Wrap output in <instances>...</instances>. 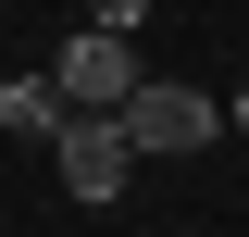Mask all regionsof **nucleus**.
Masks as SVG:
<instances>
[{
  "mask_svg": "<svg viewBox=\"0 0 249 237\" xmlns=\"http://www.w3.org/2000/svg\"><path fill=\"white\" fill-rule=\"evenodd\" d=\"M50 75H62V100L75 113H124V100L150 88V62H137V38H100V25H75L50 50Z\"/></svg>",
  "mask_w": 249,
  "mask_h": 237,
  "instance_id": "1",
  "label": "nucleus"
},
{
  "mask_svg": "<svg viewBox=\"0 0 249 237\" xmlns=\"http://www.w3.org/2000/svg\"><path fill=\"white\" fill-rule=\"evenodd\" d=\"M50 162H62V187H75V200H124L137 138H124V113H75V125L50 138Z\"/></svg>",
  "mask_w": 249,
  "mask_h": 237,
  "instance_id": "2",
  "label": "nucleus"
},
{
  "mask_svg": "<svg viewBox=\"0 0 249 237\" xmlns=\"http://www.w3.org/2000/svg\"><path fill=\"white\" fill-rule=\"evenodd\" d=\"M124 138H137V162H175V150H199V138H212V100H199V88H175V75H150V88L124 100Z\"/></svg>",
  "mask_w": 249,
  "mask_h": 237,
  "instance_id": "3",
  "label": "nucleus"
},
{
  "mask_svg": "<svg viewBox=\"0 0 249 237\" xmlns=\"http://www.w3.org/2000/svg\"><path fill=\"white\" fill-rule=\"evenodd\" d=\"M0 125H13V138H62V125H75L62 75H13V88H0Z\"/></svg>",
  "mask_w": 249,
  "mask_h": 237,
  "instance_id": "4",
  "label": "nucleus"
},
{
  "mask_svg": "<svg viewBox=\"0 0 249 237\" xmlns=\"http://www.w3.org/2000/svg\"><path fill=\"white\" fill-rule=\"evenodd\" d=\"M88 25H100V38H137V25H150V0H88Z\"/></svg>",
  "mask_w": 249,
  "mask_h": 237,
  "instance_id": "5",
  "label": "nucleus"
},
{
  "mask_svg": "<svg viewBox=\"0 0 249 237\" xmlns=\"http://www.w3.org/2000/svg\"><path fill=\"white\" fill-rule=\"evenodd\" d=\"M224 125H237V138H249V75H237V100H224Z\"/></svg>",
  "mask_w": 249,
  "mask_h": 237,
  "instance_id": "6",
  "label": "nucleus"
}]
</instances>
